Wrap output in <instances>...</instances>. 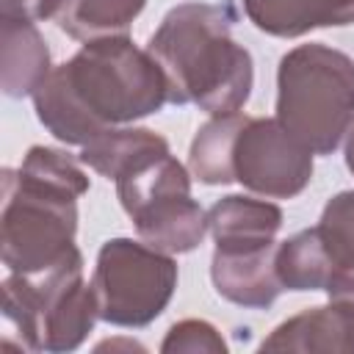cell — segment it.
I'll return each instance as SVG.
<instances>
[{
    "label": "cell",
    "mask_w": 354,
    "mask_h": 354,
    "mask_svg": "<svg viewBox=\"0 0 354 354\" xmlns=\"http://www.w3.org/2000/svg\"><path fill=\"white\" fill-rule=\"evenodd\" d=\"M33 111L53 138L83 147L108 127L133 124L169 105L166 77L130 36L83 44L33 91Z\"/></svg>",
    "instance_id": "obj_1"
},
{
    "label": "cell",
    "mask_w": 354,
    "mask_h": 354,
    "mask_svg": "<svg viewBox=\"0 0 354 354\" xmlns=\"http://www.w3.org/2000/svg\"><path fill=\"white\" fill-rule=\"evenodd\" d=\"M235 22V3L188 0L166 11L147 50L166 77L169 105H196L218 116L235 113L249 102L254 61L232 39Z\"/></svg>",
    "instance_id": "obj_2"
},
{
    "label": "cell",
    "mask_w": 354,
    "mask_h": 354,
    "mask_svg": "<svg viewBox=\"0 0 354 354\" xmlns=\"http://www.w3.org/2000/svg\"><path fill=\"white\" fill-rule=\"evenodd\" d=\"M277 119L313 155H332L354 127V58L324 41L288 50L277 66Z\"/></svg>",
    "instance_id": "obj_3"
},
{
    "label": "cell",
    "mask_w": 354,
    "mask_h": 354,
    "mask_svg": "<svg viewBox=\"0 0 354 354\" xmlns=\"http://www.w3.org/2000/svg\"><path fill=\"white\" fill-rule=\"evenodd\" d=\"M3 318L19 335L22 351L66 354L80 348L100 321L80 249L36 277L8 271L3 277Z\"/></svg>",
    "instance_id": "obj_4"
},
{
    "label": "cell",
    "mask_w": 354,
    "mask_h": 354,
    "mask_svg": "<svg viewBox=\"0 0 354 354\" xmlns=\"http://www.w3.org/2000/svg\"><path fill=\"white\" fill-rule=\"evenodd\" d=\"M77 199L80 196L39 183L19 169H3V266L14 274L36 277L77 249Z\"/></svg>",
    "instance_id": "obj_5"
},
{
    "label": "cell",
    "mask_w": 354,
    "mask_h": 354,
    "mask_svg": "<svg viewBox=\"0 0 354 354\" xmlns=\"http://www.w3.org/2000/svg\"><path fill=\"white\" fill-rule=\"evenodd\" d=\"M177 277L174 254L133 238L105 241L91 274L100 321L122 329L149 326L169 307Z\"/></svg>",
    "instance_id": "obj_6"
},
{
    "label": "cell",
    "mask_w": 354,
    "mask_h": 354,
    "mask_svg": "<svg viewBox=\"0 0 354 354\" xmlns=\"http://www.w3.org/2000/svg\"><path fill=\"white\" fill-rule=\"evenodd\" d=\"M313 152L274 116H246L232 147V177L266 199H293L313 180Z\"/></svg>",
    "instance_id": "obj_7"
},
{
    "label": "cell",
    "mask_w": 354,
    "mask_h": 354,
    "mask_svg": "<svg viewBox=\"0 0 354 354\" xmlns=\"http://www.w3.org/2000/svg\"><path fill=\"white\" fill-rule=\"evenodd\" d=\"M274 257L277 241L216 243L210 257V282L221 299L246 310H266L282 293Z\"/></svg>",
    "instance_id": "obj_8"
},
{
    "label": "cell",
    "mask_w": 354,
    "mask_h": 354,
    "mask_svg": "<svg viewBox=\"0 0 354 354\" xmlns=\"http://www.w3.org/2000/svg\"><path fill=\"white\" fill-rule=\"evenodd\" d=\"M138 238L166 254L194 252L207 235V210L191 191H163L127 213Z\"/></svg>",
    "instance_id": "obj_9"
},
{
    "label": "cell",
    "mask_w": 354,
    "mask_h": 354,
    "mask_svg": "<svg viewBox=\"0 0 354 354\" xmlns=\"http://www.w3.org/2000/svg\"><path fill=\"white\" fill-rule=\"evenodd\" d=\"M260 351L354 354V301L329 299L285 318L263 337Z\"/></svg>",
    "instance_id": "obj_10"
},
{
    "label": "cell",
    "mask_w": 354,
    "mask_h": 354,
    "mask_svg": "<svg viewBox=\"0 0 354 354\" xmlns=\"http://www.w3.org/2000/svg\"><path fill=\"white\" fill-rule=\"evenodd\" d=\"M53 72L50 47L30 19L0 14V86L11 100L33 97Z\"/></svg>",
    "instance_id": "obj_11"
},
{
    "label": "cell",
    "mask_w": 354,
    "mask_h": 354,
    "mask_svg": "<svg viewBox=\"0 0 354 354\" xmlns=\"http://www.w3.org/2000/svg\"><path fill=\"white\" fill-rule=\"evenodd\" d=\"M246 19L277 39H299L318 28L354 22V0H238Z\"/></svg>",
    "instance_id": "obj_12"
},
{
    "label": "cell",
    "mask_w": 354,
    "mask_h": 354,
    "mask_svg": "<svg viewBox=\"0 0 354 354\" xmlns=\"http://www.w3.org/2000/svg\"><path fill=\"white\" fill-rule=\"evenodd\" d=\"M282 207L266 196L227 194L207 210V232L213 243H271L282 230Z\"/></svg>",
    "instance_id": "obj_13"
},
{
    "label": "cell",
    "mask_w": 354,
    "mask_h": 354,
    "mask_svg": "<svg viewBox=\"0 0 354 354\" xmlns=\"http://www.w3.org/2000/svg\"><path fill=\"white\" fill-rule=\"evenodd\" d=\"M160 152H171L169 141L160 133H155L149 127L119 124V127L102 130L88 144H83L77 158L83 160V166H88L100 177L116 180L136 163H141L152 155H160Z\"/></svg>",
    "instance_id": "obj_14"
},
{
    "label": "cell",
    "mask_w": 354,
    "mask_h": 354,
    "mask_svg": "<svg viewBox=\"0 0 354 354\" xmlns=\"http://www.w3.org/2000/svg\"><path fill=\"white\" fill-rule=\"evenodd\" d=\"M147 0H58L53 22L69 39L88 44L113 36H130Z\"/></svg>",
    "instance_id": "obj_15"
},
{
    "label": "cell",
    "mask_w": 354,
    "mask_h": 354,
    "mask_svg": "<svg viewBox=\"0 0 354 354\" xmlns=\"http://www.w3.org/2000/svg\"><path fill=\"white\" fill-rule=\"evenodd\" d=\"M246 122V113L210 116L194 136L188 149V169L202 185H230L232 177V147Z\"/></svg>",
    "instance_id": "obj_16"
},
{
    "label": "cell",
    "mask_w": 354,
    "mask_h": 354,
    "mask_svg": "<svg viewBox=\"0 0 354 354\" xmlns=\"http://www.w3.org/2000/svg\"><path fill=\"white\" fill-rule=\"evenodd\" d=\"M274 266L282 290H324L329 277V252L318 224L279 241Z\"/></svg>",
    "instance_id": "obj_17"
},
{
    "label": "cell",
    "mask_w": 354,
    "mask_h": 354,
    "mask_svg": "<svg viewBox=\"0 0 354 354\" xmlns=\"http://www.w3.org/2000/svg\"><path fill=\"white\" fill-rule=\"evenodd\" d=\"M318 230L329 252V277L324 285L326 293L340 277L354 271V188L329 196L321 210Z\"/></svg>",
    "instance_id": "obj_18"
},
{
    "label": "cell",
    "mask_w": 354,
    "mask_h": 354,
    "mask_svg": "<svg viewBox=\"0 0 354 354\" xmlns=\"http://www.w3.org/2000/svg\"><path fill=\"white\" fill-rule=\"evenodd\" d=\"M19 171L39 183L64 188L75 196H83L91 188V180H88L80 158L69 155L66 149H55V147H44V144H33L25 152Z\"/></svg>",
    "instance_id": "obj_19"
},
{
    "label": "cell",
    "mask_w": 354,
    "mask_h": 354,
    "mask_svg": "<svg viewBox=\"0 0 354 354\" xmlns=\"http://www.w3.org/2000/svg\"><path fill=\"white\" fill-rule=\"evenodd\" d=\"M163 354H227V340L221 332L205 318H183L169 326L163 343Z\"/></svg>",
    "instance_id": "obj_20"
},
{
    "label": "cell",
    "mask_w": 354,
    "mask_h": 354,
    "mask_svg": "<svg viewBox=\"0 0 354 354\" xmlns=\"http://www.w3.org/2000/svg\"><path fill=\"white\" fill-rule=\"evenodd\" d=\"M58 8V0H0V14L3 17H19L30 22L53 19Z\"/></svg>",
    "instance_id": "obj_21"
},
{
    "label": "cell",
    "mask_w": 354,
    "mask_h": 354,
    "mask_svg": "<svg viewBox=\"0 0 354 354\" xmlns=\"http://www.w3.org/2000/svg\"><path fill=\"white\" fill-rule=\"evenodd\" d=\"M105 348H127V351L138 348V351H144V346H141V343H136V340H105V343H100V346H97V351H105Z\"/></svg>",
    "instance_id": "obj_22"
},
{
    "label": "cell",
    "mask_w": 354,
    "mask_h": 354,
    "mask_svg": "<svg viewBox=\"0 0 354 354\" xmlns=\"http://www.w3.org/2000/svg\"><path fill=\"white\" fill-rule=\"evenodd\" d=\"M343 158H346V169L354 174V127L346 136V147H343Z\"/></svg>",
    "instance_id": "obj_23"
}]
</instances>
